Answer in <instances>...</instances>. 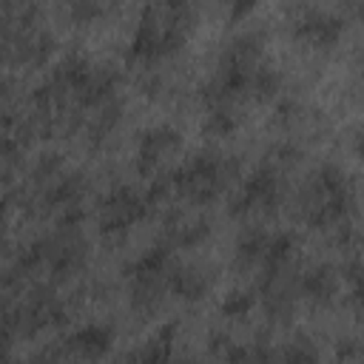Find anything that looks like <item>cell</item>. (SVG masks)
<instances>
[{
	"instance_id": "6da1fadb",
	"label": "cell",
	"mask_w": 364,
	"mask_h": 364,
	"mask_svg": "<svg viewBox=\"0 0 364 364\" xmlns=\"http://www.w3.org/2000/svg\"><path fill=\"white\" fill-rule=\"evenodd\" d=\"M282 91V74L264 60V34L239 31L225 43L210 80L202 85V128L210 136H230L242 122L247 102H273Z\"/></svg>"
},
{
	"instance_id": "7a4b0ae2",
	"label": "cell",
	"mask_w": 364,
	"mask_h": 364,
	"mask_svg": "<svg viewBox=\"0 0 364 364\" xmlns=\"http://www.w3.org/2000/svg\"><path fill=\"white\" fill-rule=\"evenodd\" d=\"M299 219L327 233L336 245L355 250L361 247V236L355 230V213H358V196L350 173L336 162H321L310 171L304 185L299 188Z\"/></svg>"
},
{
	"instance_id": "3957f363",
	"label": "cell",
	"mask_w": 364,
	"mask_h": 364,
	"mask_svg": "<svg viewBox=\"0 0 364 364\" xmlns=\"http://www.w3.org/2000/svg\"><path fill=\"white\" fill-rule=\"evenodd\" d=\"M88 182L80 171L65 168L60 156H40L28 173L23 208L37 216H54L57 228H80L85 219Z\"/></svg>"
},
{
	"instance_id": "277c9868",
	"label": "cell",
	"mask_w": 364,
	"mask_h": 364,
	"mask_svg": "<svg viewBox=\"0 0 364 364\" xmlns=\"http://www.w3.org/2000/svg\"><path fill=\"white\" fill-rule=\"evenodd\" d=\"M236 176L233 156H225L219 151H196L188 159H182L176 168L162 173L148 185V196L156 202L179 199L188 205H210L216 202Z\"/></svg>"
},
{
	"instance_id": "5b68a950",
	"label": "cell",
	"mask_w": 364,
	"mask_h": 364,
	"mask_svg": "<svg viewBox=\"0 0 364 364\" xmlns=\"http://www.w3.org/2000/svg\"><path fill=\"white\" fill-rule=\"evenodd\" d=\"M88 262V242L80 228H54L51 233L28 242L11 262L6 273V287H23L26 279L43 276L46 284L71 279Z\"/></svg>"
},
{
	"instance_id": "8992f818",
	"label": "cell",
	"mask_w": 364,
	"mask_h": 364,
	"mask_svg": "<svg viewBox=\"0 0 364 364\" xmlns=\"http://www.w3.org/2000/svg\"><path fill=\"white\" fill-rule=\"evenodd\" d=\"M196 26V6L191 3H151L139 11L134 34L128 40V63L156 65L173 57Z\"/></svg>"
},
{
	"instance_id": "52a82bcc",
	"label": "cell",
	"mask_w": 364,
	"mask_h": 364,
	"mask_svg": "<svg viewBox=\"0 0 364 364\" xmlns=\"http://www.w3.org/2000/svg\"><path fill=\"white\" fill-rule=\"evenodd\" d=\"M299 148L290 142H279L264 154V159L239 182L233 191L228 210L236 219H256V216H273L287 193V171L299 162Z\"/></svg>"
},
{
	"instance_id": "ba28073f",
	"label": "cell",
	"mask_w": 364,
	"mask_h": 364,
	"mask_svg": "<svg viewBox=\"0 0 364 364\" xmlns=\"http://www.w3.org/2000/svg\"><path fill=\"white\" fill-rule=\"evenodd\" d=\"M173 247L165 242H156L145 253H139L125 267V284H128V301L136 316L151 318L159 313L165 296L171 293V267H173Z\"/></svg>"
},
{
	"instance_id": "9c48e42d",
	"label": "cell",
	"mask_w": 364,
	"mask_h": 364,
	"mask_svg": "<svg viewBox=\"0 0 364 364\" xmlns=\"http://www.w3.org/2000/svg\"><path fill=\"white\" fill-rule=\"evenodd\" d=\"M3 48L14 65H43L51 54V34L40 26V9L28 3H3Z\"/></svg>"
},
{
	"instance_id": "30bf717a",
	"label": "cell",
	"mask_w": 364,
	"mask_h": 364,
	"mask_svg": "<svg viewBox=\"0 0 364 364\" xmlns=\"http://www.w3.org/2000/svg\"><path fill=\"white\" fill-rule=\"evenodd\" d=\"M65 318H68V304L54 290V284H46V282H37L31 290L20 293V299L9 301V307H6L9 336H20V338H28L48 327H57Z\"/></svg>"
},
{
	"instance_id": "8fae6325",
	"label": "cell",
	"mask_w": 364,
	"mask_h": 364,
	"mask_svg": "<svg viewBox=\"0 0 364 364\" xmlns=\"http://www.w3.org/2000/svg\"><path fill=\"white\" fill-rule=\"evenodd\" d=\"M151 208L154 199L148 196V191H139L134 185H114L97 208V228L105 239H122L151 213Z\"/></svg>"
},
{
	"instance_id": "7c38bea8",
	"label": "cell",
	"mask_w": 364,
	"mask_h": 364,
	"mask_svg": "<svg viewBox=\"0 0 364 364\" xmlns=\"http://www.w3.org/2000/svg\"><path fill=\"white\" fill-rule=\"evenodd\" d=\"M347 28V20L341 11L324 9V6H296L290 9V31L293 40L304 43L316 51H330Z\"/></svg>"
},
{
	"instance_id": "4fadbf2b",
	"label": "cell",
	"mask_w": 364,
	"mask_h": 364,
	"mask_svg": "<svg viewBox=\"0 0 364 364\" xmlns=\"http://www.w3.org/2000/svg\"><path fill=\"white\" fill-rule=\"evenodd\" d=\"M182 145V136L173 125H151L148 131L139 134L136 139V151H134V171L142 176V179H159L168 165V159L179 151Z\"/></svg>"
},
{
	"instance_id": "5bb4252c",
	"label": "cell",
	"mask_w": 364,
	"mask_h": 364,
	"mask_svg": "<svg viewBox=\"0 0 364 364\" xmlns=\"http://www.w3.org/2000/svg\"><path fill=\"white\" fill-rule=\"evenodd\" d=\"M338 287H341V276L327 262L299 267L296 273V299L307 301L310 307H330L338 296Z\"/></svg>"
},
{
	"instance_id": "9a60e30c",
	"label": "cell",
	"mask_w": 364,
	"mask_h": 364,
	"mask_svg": "<svg viewBox=\"0 0 364 364\" xmlns=\"http://www.w3.org/2000/svg\"><path fill=\"white\" fill-rule=\"evenodd\" d=\"M250 364H321V355L313 338L299 333L284 344L250 341Z\"/></svg>"
},
{
	"instance_id": "2e32d148",
	"label": "cell",
	"mask_w": 364,
	"mask_h": 364,
	"mask_svg": "<svg viewBox=\"0 0 364 364\" xmlns=\"http://www.w3.org/2000/svg\"><path fill=\"white\" fill-rule=\"evenodd\" d=\"M111 341H114V330L108 324H100V321H91V324H82L77 327L63 344V355L65 358H82V361H100L108 350H111Z\"/></svg>"
},
{
	"instance_id": "e0dca14e",
	"label": "cell",
	"mask_w": 364,
	"mask_h": 364,
	"mask_svg": "<svg viewBox=\"0 0 364 364\" xmlns=\"http://www.w3.org/2000/svg\"><path fill=\"white\" fill-rule=\"evenodd\" d=\"M213 284V273L193 262H173L171 267V296L196 301L202 299Z\"/></svg>"
},
{
	"instance_id": "ac0fdd59",
	"label": "cell",
	"mask_w": 364,
	"mask_h": 364,
	"mask_svg": "<svg viewBox=\"0 0 364 364\" xmlns=\"http://www.w3.org/2000/svg\"><path fill=\"white\" fill-rule=\"evenodd\" d=\"M270 233L273 230H264L259 225H247L239 239H236V247H233V262L242 273H250V270H259L262 262H264V253H267V245H270Z\"/></svg>"
},
{
	"instance_id": "d6986e66",
	"label": "cell",
	"mask_w": 364,
	"mask_h": 364,
	"mask_svg": "<svg viewBox=\"0 0 364 364\" xmlns=\"http://www.w3.org/2000/svg\"><path fill=\"white\" fill-rule=\"evenodd\" d=\"M208 233H210L208 219H202V216H188V213H176V216L168 222L162 242L171 245L173 250H176V247H196V245H202V242L208 239Z\"/></svg>"
},
{
	"instance_id": "ffe728a7",
	"label": "cell",
	"mask_w": 364,
	"mask_h": 364,
	"mask_svg": "<svg viewBox=\"0 0 364 364\" xmlns=\"http://www.w3.org/2000/svg\"><path fill=\"white\" fill-rule=\"evenodd\" d=\"M173 355H176V324L168 321L131 355V361L134 364H171Z\"/></svg>"
},
{
	"instance_id": "44dd1931",
	"label": "cell",
	"mask_w": 364,
	"mask_h": 364,
	"mask_svg": "<svg viewBox=\"0 0 364 364\" xmlns=\"http://www.w3.org/2000/svg\"><path fill=\"white\" fill-rule=\"evenodd\" d=\"M341 279L350 287V307L355 318L364 324V247H355V253L347 259Z\"/></svg>"
},
{
	"instance_id": "7402d4cb",
	"label": "cell",
	"mask_w": 364,
	"mask_h": 364,
	"mask_svg": "<svg viewBox=\"0 0 364 364\" xmlns=\"http://www.w3.org/2000/svg\"><path fill=\"white\" fill-rule=\"evenodd\" d=\"M256 290H233V293H228V299L222 301V316H228V318H245L247 313H250V307L256 304Z\"/></svg>"
},
{
	"instance_id": "603a6c76",
	"label": "cell",
	"mask_w": 364,
	"mask_h": 364,
	"mask_svg": "<svg viewBox=\"0 0 364 364\" xmlns=\"http://www.w3.org/2000/svg\"><path fill=\"white\" fill-rule=\"evenodd\" d=\"M108 11V6H100V3H88V0H77V3H68L65 6V14L74 17L77 23H91L97 17H102Z\"/></svg>"
},
{
	"instance_id": "cb8c5ba5",
	"label": "cell",
	"mask_w": 364,
	"mask_h": 364,
	"mask_svg": "<svg viewBox=\"0 0 364 364\" xmlns=\"http://www.w3.org/2000/svg\"><path fill=\"white\" fill-rule=\"evenodd\" d=\"M336 355L338 364H364V338H344Z\"/></svg>"
},
{
	"instance_id": "d4e9b609",
	"label": "cell",
	"mask_w": 364,
	"mask_h": 364,
	"mask_svg": "<svg viewBox=\"0 0 364 364\" xmlns=\"http://www.w3.org/2000/svg\"><path fill=\"white\" fill-rule=\"evenodd\" d=\"M353 151H355L358 156H364V119H361V125H358L355 134H353Z\"/></svg>"
},
{
	"instance_id": "484cf974",
	"label": "cell",
	"mask_w": 364,
	"mask_h": 364,
	"mask_svg": "<svg viewBox=\"0 0 364 364\" xmlns=\"http://www.w3.org/2000/svg\"><path fill=\"white\" fill-rule=\"evenodd\" d=\"M250 11H253V3H236V6H230V17L233 20H239V17L250 14Z\"/></svg>"
},
{
	"instance_id": "4316f807",
	"label": "cell",
	"mask_w": 364,
	"mask_h": 364,
	"mask_svg": "<svg viewBox=\"0 0 364 364\" xmlns=\"http://www.w3.org/2000/svg\"><path fill=\"white\" fill-rule=\"evenodd\" d=\"M358 88H361V94H364V54L358 57Z\"/></svg>"
}]
</instances>
